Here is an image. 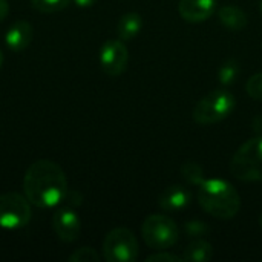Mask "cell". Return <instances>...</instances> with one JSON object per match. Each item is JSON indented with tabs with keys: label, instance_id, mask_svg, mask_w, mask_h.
I'll return each instance as SVG.
<instances>
[{
	"label": "cell",
	"instance_id": "cell-1",
	"mask_svg": "<svg viewBox=\"0 0 262 262\" xmlns=\"http://www.w3.org/2000/svg\"><path fill=\"white\" fill-rule=\"evenodd\" d=\"M66 192V175L55 161L38 160L26 169L23 177V193L32 206L40 209L60 207Z\"/></svg>",
	"mask_w": 262,
	"mask_h": 262
},
{
	"label": "cell",
	"instance_id": "cell-2",
	"mask_svg": "<svg viewBox=\"0 0 262 262\" xmlns=\"http://www.w3.org/2000/svg\"><path fill=\"white\" fill-rule=\"evenodd\" d=\"M198 203L206 213L218 220L236 216L241 207V198L236 189L226 180L210 178L200 184Z\"/></svg>",
	"mask_w": 262,
	"mask_h": 262
},
{
	"label": "cell",
	"instance_id": "cell-3",
	"mask_svg": "<svg viewBox=\"0 0 262 262\" xmlns=\"http://www.w3.org/2000/svg\"><path fill=\"white\" fill-rule=\"evenodd\" d=\"M230 172L241 181H262V137L247 140L236 150Z\"/></svg>",
	"mask_w": 262,
	"mask_h": 262
},
{
	"label": "cell",
	"instance_id": "cell-4",
	"mask_svg": "<svg viewBox=\"0 0 262 262\" xmlns=\"http://www.w3.org/2000/svg\"><path fill=\"white\" fill-rule=\"evenodd\" d=\"M235 109V97L226 89H215L206 94L193 109V120L207 126L226 120Z\"/></svg>",
	"mask_w": 262,
	"mask_h": 262
},
{
	"label": "cell",
	"instance_id": "cell-5",
	"mask_svg": "<svg viewBox=\"0 0 262 262\" xmlns=\"http://www.w3.org/2000/svg\"><path fill=\"white\" fill-rule=\"evenodd\" d=\"M141 235L144 243L154 250H166L177 244L178 227L177 223L167 215H150L141 226Z\"/></svg>",
	"mask_w": 262,
	"mask_h": 262
},
{
	"label": "cell",
	"instance_id": "cell-6",
	"mask_svg": "<svg viewBox=\"0 0 262 262\" xmlns=\"http://www.w3.org/2000/svg\"><path fill=\"white\" fill-rule=\"evenodd\" d=\"M31 203L25 195L9 192L0 195V227L18 230L29 224L32 216Z\"/></svg>",
	"mask_w": 262,
	"mask_h": 262
},
{
	"label": "cell",
	"instance_id": "cell-7",
	"mask_svg": "<svg viewBox=\"0 0 262 262\" xmlns=\"http://www.w3.org/2000/svg\"><path fill=\"white\" fill-rule=\"evenodd\" d=\"M103 256L107 262H134L138 256V241L126 227L111 230L103 241Z\"/></svg>",
	"mask_w": 262,
	"mask_h": 262
},
{
	"label": "cell",
	"instance_id": "cell-8",
	"mask_svg": "<svg viewBox=\"0 0 262 262\" xmlns=\"http://www.w3.org/2000/svg\"><path fill=\"white\" fill-rule=\"evenodd\" d=\"M129 52L123 40H107L100 49V66L104 74L118 77L127 68Z\"/></svg>",
	"mask_w": 262,
	"mask_h": 262
},
{
	"label": "cell",
	"instance_id": "cell-9",
	"mask_svg": "<svg viewBox=\"0 0 262 262\" xmlns=\"http://www.w3.org/2000/svg\"><path fill=\"white\" fill-rule=\"evenodd\" d=\"M55 235L63 243H74L81 233V220L71 207H60L52 216Z\"/></svg>",
	"mask_w": 262,
	"mask_h": 262
},
{
	"label": "cell",
	"instance_id": "cell-10",
	"mask_svg": "<svg viewBox=\"0 0 262 262\" xmlns=\"http://www.w3.org/2000/svg\"><path fill=\"white\" fill-rule=\"evenodd\" d=\"M216 0H180L178 12L190 23H200L210 18L215 12Z\"/></svg>",
	"mask_w": 262,
	"mask_h": 262
},
{
	"label": "cell",
	"instance_id": "cell-11",
	"mask_svg": "<svg viewBox=\"0 0 262 262\" xmlns=\"http://www.w3.org/2000/svg\"><path fill=\"white\" fill-rule=\"evenodd\" d=\"M34 38V29L32 25L26 20H18L9 26V29L5 34V43L8 49L14 52L25 51Z\"/></svg>",
	"mask_w": 262,
	"mask_h": 262
},
{
	"label": "cell",
	"instance_id": "cell-12",
	"mask_svg": "<svg viewBox=\"0 0 262 262\" xmlns=\"http://www.w3.org/2000/svg\"><path fill=\"white\" fill-rule=\"evenodd\" d=\"M190 192L183 186H170L164 189L158 198V206L166 212H181L190 204Z\"/></svg>",
	"mask_w": 262,
	"mask_h": 262
},
{
	"label": "cell",
	"instance_id": "cell-13",
	"mask_svg": "<svg viewBox=\"0 0 262 262\" xmlns=\"http://www.w3.org/2000/svg\"><path fill=\"white\" fill-rule=\"evenodd\" d=\"M218 18L223 26H226L230 31H243L247 26V15L246 12L235 5H226L220 8Z\"/></svg>",
	"mask_w": 262,
	"mask_h": 262
},
{
	"label": "cell",
	"instance_id": "cell-14",
	"mask_svg": "<svg viewBox=\"0 0 262 262\" xmlns=\"http://www.w3.org/2000/svg\"><path fill=\"white\" fill-rule=\"evenodd\" d=\"M141 28H143L141 15L138 12H127L120 17V20L117 23V34H118L120 40L129 41L140 34Z\"/></svg>",
	"mask_w": 262,
	"mask_h": 262
},
{
	"label": "cell",
	"instance_id": "cell-15",
	"mask_svg": "<svg viewBox=\"0 0 262 262\" xmlns=\"http://www.w3.org/2000/svg\"><path fill=\"white\" fill-rule=\"evenodd\" d=\"M213 258V247L204 238H193L183 255V261L206 262Z\"/></svg>",
	"mask_w": 262,
	"mask_h": 262
},
{
	"label": "cell",
	"instance_id": "cell-16",
	"mask_svg": "<svg viewBox=\"0 0 262 262\" xmlns=\"http://www.w3.org/2000/svg\"><path fill=\"white\" fill-rule=\"evenodd\" d=\"M239 74V64L236 60H226L223 63V66L220 68V72H218V78H220V83L223 86H229L232 84L236 77Z\"/></svg>",
	"mask_w": 262,
	"mask_h": 262
},
{
	"label": "cell",
	"instance_id": "cell-17",
	"mask_svg": "<svg viewBox=\"0 0 262 262\" xmlns=\"http://www.w3.org/2000/svg\"><path fill=\"white\" fill-rule=\"evenodd\" d=\"M181 175L195 186H200L204 181V170L201 169L200 164L193 163V161H187L181 166Z\"/></svg>",
	"mask_w": 262,
	"mask_h": 262
},
{
	"label": "cell",
	"instance_id": "cell-18",
	"mask_svg": "<svg viewBox=\"0 0 262 262\" xmlns=\"http://www.w3.org/2000/svg\"><path fill=\"white\" fill-rule=\"evenodd\" d=\"M69 3L71 0H31L32 8L45 14L63 11L64 8L69 6Z\"/></svg>",
	"mask_w": 262,
	"mask_h": 262
},
{
	"label": "cell",
	"instance_id": "cell-19",
	"mask_svg": "<svg viewBox=\"0 0 262 262\" xmlns=\"http://www.w3.org/2000/svg\"><path fill=\"white\" fill-rule=\"evenodd\" d=\"M68 259L71 262H98L100 255L92 247H81L77 249L72 255H69Z\"/></svg>",
	"mask_w": 262,
	"mask_h": 262
},
{
	"label": "cell",
	"instance_id": "cell-20",
	"mask_svg": "<svg viewBox=\"0 0 262 262\" xmlns=\"http://www.w3.org/2000/svg\"><path fill=\"white\" fill-rule=\"evenodd\" d=\"M246 91L250 98L262 101V72H258L249 78V81L246 83Z\"/></svg>",
	"mask_w": 262,
	"mask_h": 262
},
{
	"label": "cell",
	"instance_id": "cell-21",
	"mask_svg": "<svg viewBox=\"0 0 262 262\" xmlns=\"http://www.w3.org/2000/svg\"><path fill=\"white\" fill-rule=\"evenodd\" d=\"M184 230L190 238H204L209 233V226L203 221L192 220L184 224Z\"/></svg>",
	"mask_w": 262,
	"mask_h": 262
},
{
	"label": "cell",
	"instance_id": "cell-22",
	"mask_svg": "<svg viewBox=\"0 0 262 262\" xmlns=\"http://www.w3.org/2000/svg\"><path fill=\"white\" fill-rule=\"evenodd\" d=\"M81 203H83V195H81V192H78V190H69V189H68V192H66V195H64L61 204H63L64 207L75 209V207L81 206Z\"/></svg>",
	"mask_w": 262,
	"mask_h": 262
},
{
	"label": "cell",
	"instance_id": "cell-23",
	"mask_svg": "<svg viewBox=\"0 0 262 262\" xmlns=\"http://www.w3.org/2000/svg\"><path fill=\"white\" fill-rule=\"evenodd\" d=\"M183 261V256H177V255H172V253H164L163 250H160L158 253L155 255H150L146 262H180Z\"/></svg>",
	"mask_w": 262,
	"mask_h": 262
},
{
	"label": "cell",
	"instance_id": "cell-24",
	"mask_svg": "<svg viewBox=\"0 0 262 262\" xmlns=\"http://www.w3.org/2000/svg\"><path fill=\"white\" fill-rule=\"evenodd\" d=\"M9 14V3L8 0H0V23L8 17Z\"/></svg>",
	"mask_w": 262,
	"mask_h": 262
},
{
	"label": "cell",
	"instance_id": "cell-25",
	"mask_svg": "<svg viewBox=\"0 0 262 262\" xmlns=\"http://www.w3.org/2000/svg\"><path fill=\"white\" fill-rule=\"evenodd\" d=\"M97 0H74V3L78 6V8H91L92 5H95Z\"/></svg>",
	"mask_w": 262,
	"mask_h": 262
},
{
	"label": "cell",
	"instance_id": "cell-26",
	"mask_svg": "<svg viewBox=\"0 0 262 262\" xmlns=\"http://www.w3.org/2000/svg\"><path fill=\"white\" fill-rule=\"evenodd\" d=\"M2 64H3V54H2V49H0V68H2Z\"/></svg>",
	"mask_w": 262,
	"mask_h": 262
},
{
	"label": "cell",
	"instance_id": "cell-27",
	"mask_svg": "<svg viewBox=\"0 0 262 262\" xmlns=\"http://www.w3.org/2000/svg\"><path fill=\"white\" fill-rule=\"evenodd\" d=\"M259 226H261V229H262V213H261V216H259Z\"/></svg>",
	"mask_w": 262,
	"mask_h": 262
},
{
	"label": "cell",
	"instance_id": "cell-28",
	"mask_svg": "<svg viewBox=\"0 0 262 262\" xmlns=\"http://www.w3.org/2000/svg\"><path fill=\"white\" fill-rule=\"evenodd\" d=\"M261 11H262V3H261Z\"/></svg>",
	"mask_w": 262,
	"mask_h": 262
}]
</instances>
